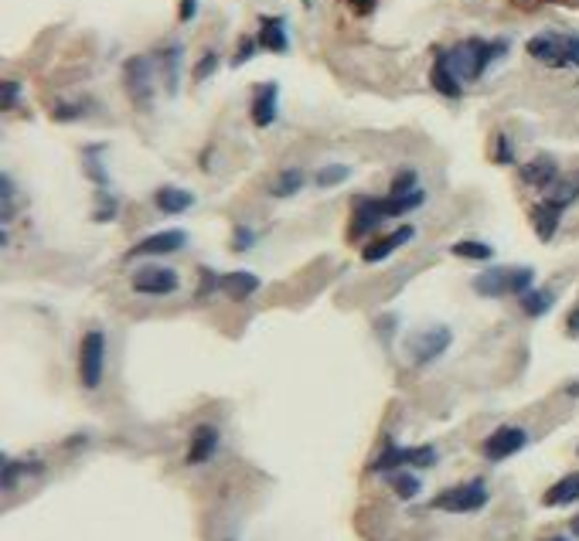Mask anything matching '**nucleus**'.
<instances>
[{"instance_id":"f3484780","label":"nucleus","mask_w":579,"mask_h":541,"mask_svg":"<svg viewBox=\"0 0 579 541\" xmlns=\"http://www.w3.org/2000/svg\"><path fill=\"white\" fill-rule=\"evenodd\" d=\"M413 236H416V232H413V225H402V228H396L392 236H385V238H379L375 245H368V249H365V262L389 259V256H392L399 245H405V242H409Z\"/></svg>"},{"instance_id":"20e7f679","label":"nucleus","mask_w":579,"mask_h":541,"mask_svg":"<svg viewBox=\"0 0 579 541\" xmlns=\"http://www.w3.org/2000/svg\"><path fill=\"white\" fill-rule=\"evenodd\" d=\"M103 371H106V334L89 330L82 337V347H79V378L92 391L103 385Z\"/></svg>"},{"instance_id":"39448f33","label":"nucleus","mask_w":579,"mask_h":541,"mask_svg":"<svg viewBox=\"0 0 579 541\" xmlns=\"http://www.w3.org/2000/svg\"><path fill=\"white\" fill-rule=\"evenodd\" d=\"M488 504V487L481 480H470V483H460V487H450L440 498L433 500L436 511H450V514H474Z\"/></svg>"},{"instance_id":"473e14b6","label":"nucleus","mask_w":579,"mask_h":541,"mask_svg":"<svg viewBox=\"0 0 579 541\" xmlns=\"http://www.w3.org/2000/svg\"><path fill=\"white\" fill-rule=\"evenodd\" d=\"M198 11V0H181V21H191Z\"/></svg>"},{"instance_id":"dca6fc26","label":"nucleus","mask_w":579,"mask_h":541,"mask_svg":"<svg viewBox=\"0 0 579 541\" xmlns=\"http://www.w3.org/2000/svg\"><path fill=\"white\" fill-rule=\"evenodd\" d=\"M154 205L164 212V215H184V212H191L195 208V195L191 191H184V188H160L154 195Z\"/></svg>"},{"instance_id":"bb28decb","label":"nucleus","mask_w":579,"mask_h":541,"mask_svg":"<svg viewBox=\"0 0 579 541\" xmlns=\"http://www.w3.org/2000/svg\"><path fill=\"white\" fill-rule=\"evenodd\" d=\"M389 483H392V491H396L402 500H409V498L420 494V480H416L413 474H389Z\"/></svg>"},{"instance_id":"aec40b11","label":"nucleus","mask_w":579,"mask_h":541,"mask_svg":"<svg viewBox=\"0 0 579 541\" xmlns=\"http://www.w3.org/2000/svg\"><path fill=\"white\" fill-rule=\"evenodd\" d=\"M573 500H579V474H569V476H562L559 483H552V487L545 491L542 504H545V507H562V504H573Z\"/></svg>"},{"instance_id":"c85d7f7f","label":"nucleus","mask_w":579,"mask_h":541,"mask_svg":"<svg viewBox=\"0 0 579 541\" xmlns=\"http://www.w3.org/2000/svg\"><path fill=\"white\" fill-rule=\"evenodd\" d=\"M416 171H402L396 181H392V188H389V195H409V191H416Z\"/></svg>"},{"instance_id":"9b49d317","label":"nucleus","mask_w":579,"mask_h":541,"mask_svg":"<svg viewBox=\"0 0 579 541\" xmlns=\"http://www.w3.org/2000/svg\"><path fill=\"white\" fill-rule=\"evenodd\" d=\"M127 89L134 96V103L151 106V89H154V72H151V58H130L127 62Z\"/></svg>"},{"instance_id":"2f4dec72","label":"nucleus","mask_w":579,"mask_h":541,"mask_svg":"<svg viewBox=\"0 0 579 541\" xmlns=\"http://www.w3.org/2000/svg\"><path fill=\"white\" fill-rule=\"evenodd\" d=\"M252 51H256V42H252V38H243V42H239V55H235V62H232V66H243L245 55H252Z\"/></svg>"},{"instance_id":"2eb2a0df","label":"nucleus","mask_w":579,"mask_h":541,"mask_svg":"<svg viewBox=\"0 0 579 541\" xmlns=\"http://www.w3.org/2000/svg\"><path fill=\"white\" fill-rule=\"evenodd\" d=\"M521 181L525 184H532V188H549V184H556L559 181V167L552 157H535V160H529L525 167H521Z\"/></svg>"},{"instance_id":"c756f323","label":"nucleus","mask_w":579,"mask_h":541,"mask_svg":"<svg viewBox=\"0 0 579 541\" xmlns=\"http://www.w3.org/2000/svg\"><path fill=\"white\" fill-rule=\"evenodd\" d=\"M21 99V86L18 82H4V109H14Z\"/></svg>"},{"instance_id":"cd10ccee","label":"nucleus","mask_w":579,"mask_h":541,"mask_svg":"<svg viewBox=\"0 0 579 541\" xmlns=\"http://www.w3.org/2000/svg\"><path fill=\"white\" fill-rule=\"evenodd\" d=\"M351 177V167H344V164H335V167H324V171L317 174V184L320 188H335L341 181H348Z\"/></svg>"},{"instance_id":"ddd939ff","label":"nucleus","mask_w":579,"mask_h":541,"mask_svg":"<svg viewBox=\"0 0 579 541\" xmlns=\"http://www.w3.org/2000/svg\"><path fill=\"white\" fill-rule=\"evenodd\" d=\"M385 208H382V197H358L355 218H351V236H365L372 228H379L385 221Z\"/></svg>"},{"instance_id":"423d86ee","label":"nucleus","mask_w":579,"mask_h":541,"mask_svg":"<svg viewBox=\"0 0 579 541\" xmlns=\"http://www.w3.org/2000/svg\"><path fill=\"white\" fill-rule=\"evenodd\" d=\"M436 463V450L433 446H396V443H389L385 446V453L372 463V470H399V467H433Z\"/></svg>"},{"instance_id":"a211bd4d","label":"nucleus","mask_w":579,"mask_h":541,"mask_svg":"<svg viewBox=\"0 0 579 541\" xmlns=\"http://www.w3.org/2000/svg\"><path fill=\"white\" fill-rule=\"evenodd\" d=\"M219 450V429L215 426H198L191 436V450H188V463H205Z\"/></svg>"},{"instance_id":"7c9ffc66","label":"nucleus","mask_w":579,"mask_h":541,"mask_svg":"<svg viewBox=\"0 0 579 541\" xmlns=\"http://www.w3.org/2000/svg\"><path fill=\"white\" fill-rule=\"evenodd\" d=\"M215 66H219V58H215V55H212V51H208V55H205V58H201V66L195 68V79H208V75H212V72H215Z\"/></svg>"},{"instance_id":"6ab92c4d","label":"nucleus","mask_w":579,"mask_h":541,"mask_svg":"<svg viewBox=\"0 0 579 541\" xmlns=\"http://www.w3.org/2000/svg\"><path fill=\"white\" fill-rule=\"evenodd\" d=\"M532 221H535V236L542 238V242H549V238L556 236L559 221H562V208H556L552 201H542L532 212Z\"/></svg>"},{"instance_id":"5701e85b","label":"nucleus","mask_w":579,"mask_h":541,"mask_svg":"<svg viewBox=\"0 0 579 541\" xmlns=\"http://www.w3.org/2000/svg\"><path fill=\"white\" fill-rule=\"evenodd\" d=\"M304 181H307V177H304L300 167H287V171L276 174V181H273L269 191H273V197H293L300 188H304Z\"/></svg>"},{"instance_id":"f257e3e1","label":"nucleus","mask_w":579,"mask_h":541,"mask_svg":"<svg viewBox=\"0 0 579 541\" xmlns=\"http://www.w3.org/2000/svg\"><path fill=\"white\" fill-rule=\"evenodd\" d=\"M508 51V42H481V38H470V42H460L457 48L444 51L450 68L460 75V82H474L484 75V68Z\"/></svg>"},{"instance_id":"4c0bfd02","label":"nucleus","mask_w":579,"mask_h":541,"mask_svg":"<svg viewBox=\"0 0 579 541\" xmlns=\"http://www.w3.org/2000/svg\"><path fill=\"white\" fill-rule=\"evenodd\" d=\"M569 395H579V385H569Z\"/></svg>"},{"instance_id":"0eeeda50","label":"nucleus","mask_w":579,"mask_h":541,"mask_svg":"<svg viewBox=\"0 0 579 541\" xmlns=\"http://www.w3.org/2000/svg\"><path fill=\"white\" fill-rule=\"evenodd\" d=\"M525 443H529V433H525V429H518V426H501V429H494V433L484 439V456L494 460V463H501V460H508V456L521 453Z\"/></svg>"},{"instance_id":"b1692460","label":"nucleus","mask_w":579,"mask_h":541,"mask_svg":"<svg viewBox=\"0 0 579 541\" xmlns=\"http://www.w3.org/2000/svg\"><path fill=\"white\" fill-rule=\"evenodd\" d=\"M423 191L416 188V191H409V195H389L382 197V208H385V215L396 218V215H405V212H413V208H420L423 205Z\"/></svg>"},{"instance_id":"9d476101","label":"nucleus","mask_w":579,"mask_h":541,"mask_svg":"<svg viewBox=\"0 0 579 541\" xmlns=\"http://www.w3.org/2000/svg\"><path fill=\"white\" fill-rule=\"evenodd\" d=\"M181 286L178 273L174 269H140L134 276L136 293H147V297H167Z\"/></svg>"},{"instance_id":"1a4fd4ad","label":"nucleus","mask_w":579,"mask_h":541,"mask_svg":"<svg viewBox=\"0 0 579 541\" xmlns=\"http://www.w3.org/2000/svg\"><path fill=\"white\" fill-rule=\"evenodd\" d=\"M188 245V236L181 228H167V232H154V236L140 238L130 256H171V252H181Z\"/></svg>"},{"instance_id":"412c9836","label":"nucleus","mask_w":579,"mask_h":541,"mask_svg":"<svg viewBox=\"0 0 579 541\" xmlns=\"http://www.w3.org/2000/svg\"><path fill=\"white\" fill-rule=\"evenodd\" d=\"M219 290L228 293L232 300H245V297H252L259 290V276H252V273H228V276L219 280Z\"/></svg>"},{"instance_id":"f03ea898","label":"nucleus","mask_w":579,"mask_h":541,"mask_svg":"<svg viewBox=\"0 0 579 541\" xmlns=\"http://www.w3.org/2000/svg\"><path fill=\"white\" fill-rule=\"evenodd\" d=\"M525 51L535 62L552 68H579V35H562V31H542L525 44Z\"/></svg>"},{"instance_id":"7ed1b4c3","label":"nucleus","mask_w":579,"mask_h":541,"mask_svg":"<svg viewBox=\"0 0 579 541\" xmlns=\"http://www.w3.org/2000/svg\"><path fill=\"white\" fill-rule=\"evenodd\" d=\"M535 282V269L529 266H498V269H488L474 280V290L481 297H525Z\"/></svg>"},{"instance_id":"a878e982","label":"nucleus","mask_w":579,"mask_h":541,"mask_svg":"<svg viewBox=\"0 0 579 541\" xmlns=\"http://www.w3.org/2000/svg\"><path fill=\"white\" fill-rule=\"evenodd\" d=\"M453 256L474 259V262H488L490 256H494V249H490L488 242H457V245H453Z\"/></svg>"},{"instance_id":"58836bf2","label":"nucleus","mask_w":579,"mask_h":541,"mask_svg":"<svg viewBox=\"0 0 579 541\" xmlns=\"http://www.w3.org/2000/svg\"><path fill=\"white\" fill-rule=\"evenodd\" d=\"M552 541H566V538H552Z\"/></svg>"},{"instance_id":"f8f14e48","label":"nucleus","mask_w":579,"mask_h":541,"mask_svg":"<svg viewBox=\"0 0 579 541\" xmlns=\"http://www.w3.org/2000/svg\"><path fill=\"white\" fill-rule=\"evenodd\" d=\"M276 106H280V86L276 82H259L256 92H252V123L269 127L276 120Z\"/></svg>"},{"instance_id":"393cba45","label":"nucleus","mask_w":579,"mask_h":541,"mask_svg":"<svg viewBox=\"0 0 579 541\" xmlns=\"http://www.w3.org/2000/svg\"><path fill=\"white\" fill-rule=\"evenodd\" d=\"M556 304V293L552 290H529L525 297H521V310L529 313V317H542V313H549Z\"/></svg>"},{"instance_id":"4be33fe9","label":"nucleus","mask_w":579,"mask_h":541,"mask_svg":"<svg viewBox=\"0 0 579 541\" xmlns=\"http://www.w3.org/2000/svg\"><path fill=\"white\" fill-rule=\"evenodd\" d=\"M259 44L269 48V51H287L290 42H287V24L283 18H263V31H259Z\"/></svg>"},{"instance_id":"f704fd0d","label":"nucleus","mask_w":579,"mask_h":541,"mask_svg":"<svg viewBox=\"0 0 579 541\" xmlns=\"http://www.w3.org/2000/svg\"><path fill=\"white\" fill-rule=\"evenodd\" d=\"M348 4H351L355 11H365V14H368V11L375 7V0H348Z\"/></svg>"},{"instance_id":"72a5a7b5","label":"nucleus","mask_w":579,"mask_h":541,"mask_svg":"<svg viewBox=\"0 0 579 541\" xmlns=\"http://www.w3.org/2000/svg\"><path fill=\"white\" fill-rule=\"evenodd\" d=\"M498 160H501V164H508V160H512V151H508L505 136H498Z\"/></svg>"},{"instance_id":"4468645a","label":"nucleus","mask_w":579,"mask_h":541,"mask_svg":"<svg viewBox=\"0 0 579 541\" xmlns=\"http://www.w3.org/2000/svg\"><path fill=\"white\" fill-rule=\"evenodd\" d=\"M429 82H433V89L440 92V96H446V99H457L460 92H464V82H460V75L450 68V62H446V55H440L436 62H433V72H429Z\"/></svg>"},{"instance_id":"e433bc0d","label":"nucleus","mask_w":579,"mask_h":541,"mask_svg":"<svg viewBox=\"0 0 579 541\" xmlns=\"http://www.w3.org/2000/svg\"><path fill=\"white\" fill-rule=\"evenodd\" d=\"M573 535H576V538H579V514H576V518H573Z\"/></svg>"},{"instance_id":"6e6552de","label":"nucleus","mask_w":579,"mask_h":541,"mask_svg":"<svg viewBox=\"0 0 579 541\" xmlns=\"http://www.w3.org/2000/svg\"><path fill=\"white\" fill-rule=\"evenodd\" d=\"M446 347H450V330H446V327H429V330L413 334L409 354H413L416 365H429V361H436V358L444 354Z\"/></svg>"},{"instance_id":"c9c22d12","label":"nucleus","mask_w":579,"mask_h":541,"mask_svg":"<svg viewBox=\"0 0 579 541\" xmlns=\"http://www.w3.org/2000/svg\"><path fill=\"white\" fill-rule=\"evenodd\" d=\"M249 242H252V236H249V232H243V228H239V236H235V249H245V245H249Z\"/></svg>"}]
</instances>
